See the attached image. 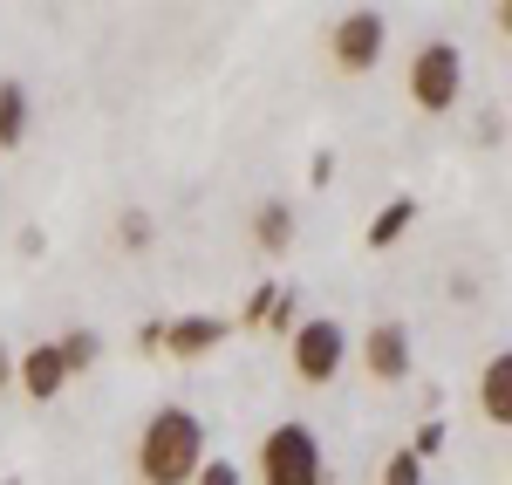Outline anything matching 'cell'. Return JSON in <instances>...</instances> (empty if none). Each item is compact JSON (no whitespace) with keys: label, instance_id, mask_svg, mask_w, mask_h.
Wrapping results in <instances>:
<instances>
[{"label":"cell","instance_id":"ffe728a7","mask_svg":"<svg viewBox=\"0 0 512 485\" xmlns=\"http://www.w3.org/2000/svg\"><path fill=\"white\" fill-rule=\"evenodd\" d=\"M7 383H14V356L0 349V390H7Z\"/></svg>","mask_w":512,"mask_h":485},{"label":"cell","instance_id":"9a60e30c","mask_svg":"<svg viewBox=\"0 0 512 485\" xmlns=\"http://www.w3.org/2000/svg\"><path fill=\"white\" fill-rule=\"evenodd\" d=\"M403 451H410L417 465H431L437 451H444V424H437V417H424V424H417V438H410V445H403Z\"/></svg>","mask_w":512,"mask_h":485},{"label":"cell","instance_id":"8fae6325","mask_svg":"<svg viewBox=\"0 0 512 485\" xmlns=\"http://www.w3.org/2000/svg\"><path fill=\"white\" fill-rule=\"evenodd\" d=\"M410 226H417V199H390L376 219H369V253H390Z\"/></svg>","mask_w":512,"mask_h":485},{"label":"cell","instance_id":"5b68a950","mask_svg":"<svg viewBox=\"0 0 512 485\" xmlns=\"http://www.w3.org/2000/svg\"><path fill=\"white\" fill-rule=\"evenodd\" d=\"M328 48H335V69H349V76H369V69L383 62V48H390V21H383L376 7H349V14L335 21Z\"/></svg>","mask_w":512,"mask_h":485},{"label":"cell","instance_id":"ac0fdd59","mask_svg":"<svg viewBox=\"0 0 512 485\" xmlns=\"http://www.w3.org/2000/svg\"><path fill=\"white\" fill-rule=\"evenodd\" d=\"M137 349H144V356H158V349H164V322H144V328H137Z\"/></svg>","mask_w":512,"mask_h":485},{"label":"cell","instance_id":"d6986e66","mask_svg":"<svg viewBox=\"0 0 512 485\" xmlns=\"http://www.w3.org/2000/svg\"><path fill=\"white\" fill-rule=\"evenodd\" d=\"M499 137H506V117H499V110H492V117H478V144H499Z\"/></svg>","mask_w":512,"mask_h":485},{"label":"cell","instance_id":"7c38bea8","mask_svg":"<svg viewBox=\"0 0 512 485\" xmlns=\"http://www.w3.org/2000/svg\"><path fill=\"white\" fill-rule=\"evenodd\" d=\"M21 137H28V89L0 82V151H14Z\"/></svg>","mask_w":512,"mask_h":485},{"label":"cell","instance_id":"5bb4252c","mask_svg":"<svg viewBox=\"0 0 512 485\" xmlns=\"http://www.w3.org/2000/svg\"><path fill=\"white\" fill-rule=\"evenodd\" d=\"M123 253H144V246L158 240V226H151V212H137V205H130V212H123Z\"/></svg>","mask_w":512,"mask_h":485},{"label":"cell","instance_id":"277c9868","mask_svg":"<svg viewBox=\"0 0 512 485\" xmlns=\"http://www.w3.org/2000/svg\"><path fill=\"white\" fill-rule=\"evenodd\" d=\"M349 363V328L335 322V315H315V322L294 328V376L321 390V383H335V369Z\"/></svg>","mask_w":512,"mask_h":485},{"label":"cell","instance_id":"7a4b0ae2","mask_svg":"<svg viewBox=\"0 0 512 485\" xmlns=\"http://www.w3.org/2000/svg\"><path fill=\"white\" fill-rule=\"evenodd\" d=\"M260 485H328V458L308 424H274L260 438Z\"/></svg>","mask_w":512,"mask_h":485},{"label":"cell","instance_id":"52a82bcc","mask_svg":"<svg viewBox=\"0 0 512 485\" xmlns=\"http://www.w3.org/2000/svg\"><path fill=\"white\" fill-rule=\"evenodd\" d=\"M219 342H226V322H212V315H178V322H164V356H178V363L212 356Z\"/></svg>","mask_w":512,"mask_h":485},{"label":"cell","instance_id":"4fadbf2b","mask_svg":"<svg viewBox=\"0 0 512 485\" xmlns=\"http://www.w3.org/2000/svg\"><path fill=\"white\" fill-rule=\"evenodd\" d=\"M55 356H62V369H69V376H82V369L103 363V335H96V328H69V335L55 342Z\"/></svg>","mask_w":512,"mask_h":485},{"label":"cell","instance_id":"8992f818","mask_svg":"<svg viewBox=\"0 0 512 485\" xmlns=\"http://www.w3.org/2000/svg\"><path fill=\"white\" fill-rule=\"evenodd\" d=\"M362 369H369L376 383H403V376H410V328L376 322L369 335H362Z\"/></svg>","mask_w":512,"mask_h":485},{"label":"cell","instance_id":"e0dca14e","mask_svg":"<svg viewBox=\"0 0 512 485\" xmlns=\"http://www.w3.org/2000/svg\"><path fill=\"white\" fill-rule=\"evenodd\" d=\"M192 485H239V465H233V458H212V465H198Z\"/></svg>","mask_w":512,"mask_h":485},{"label":"cell","instance_id":"ba28073f","mask_svg":"<svg viewBox=\"0 0 512 485\" xmlns=\"http://www.w3.org/2000/svg\"><path fill=\"white\" fill-rule=\"evenodd\" d=\"M14 376H21V390H28L35 404H55L62 383H69V369H62V356H55V342H35L28 356H14Z\"/></svg>","mask_w":512,"mask_h":485},{"label":"cell","instance_id":"6da1fadb","mask_svg":"<svg viewBox=\"0 0 512 485\" xmlns=\"http://www.w3.org/2000/svg\"><path fill=\"white\" fill-rule=\"evenodd\" d=\"M205 465V424L185 404L151 410L144 438H137V479L144 485H192Z\"/></svg>","mask_w":512,"mask_h":485},{"label":"cell","instance_id":"3957f363","mask_svg":"<svg viewBox=\"0 0 512 485\" xmlns=\"http://www.w3.org/2000/svg\"><path fill=\"white\" fill-rule=\"evenodd\" d=\"M458 89H465V55H458L451 41H424V48L410 55V103L437 117V110L458 103Z\"/></svg>","mask_w":512,"mask_h":485},{"label":"cell","instance_id":"9c48e42d","mask_svg":"<svg viewBox=\"0 0 512 485\" xmlns=\"http://www.w3.org/2000/svg\"><path fill=\"white\" fill-rule=\"evenodd\" d=\"M478 410H485V424H499V431L512 424V356L506 349H499V356L485 363V376H478Z\"/></svg>","mask_w":512,"mask_h":485},{"label":"cell","instance_id":"2e32d148","mask_svg":"<svg viewBox=\"0 0 512 485\" xmlns=\"http://www.w3.org/2000/svg\"><path fill=\"white\" fill-rule=\"evenodd\" d=\"M383 485H424V465H417L410 451H390V458H383Z\"/></svg>","mask_w":512,"mask_h":485},{"label":"cell","instance_id":"30bf717a","mask_svg":"<svg viewBox=\"0 0 512 485\" xmlns=\"http://www.w3.org/2000/svg\"><path fill=\"white\" fill-rule=\"evenodd\" d=\"M253 240H260V253H287V246H294V205L267 199L253 212Z\"/></svg>","mask_w":512,"mask_h":485}]
</instances>
